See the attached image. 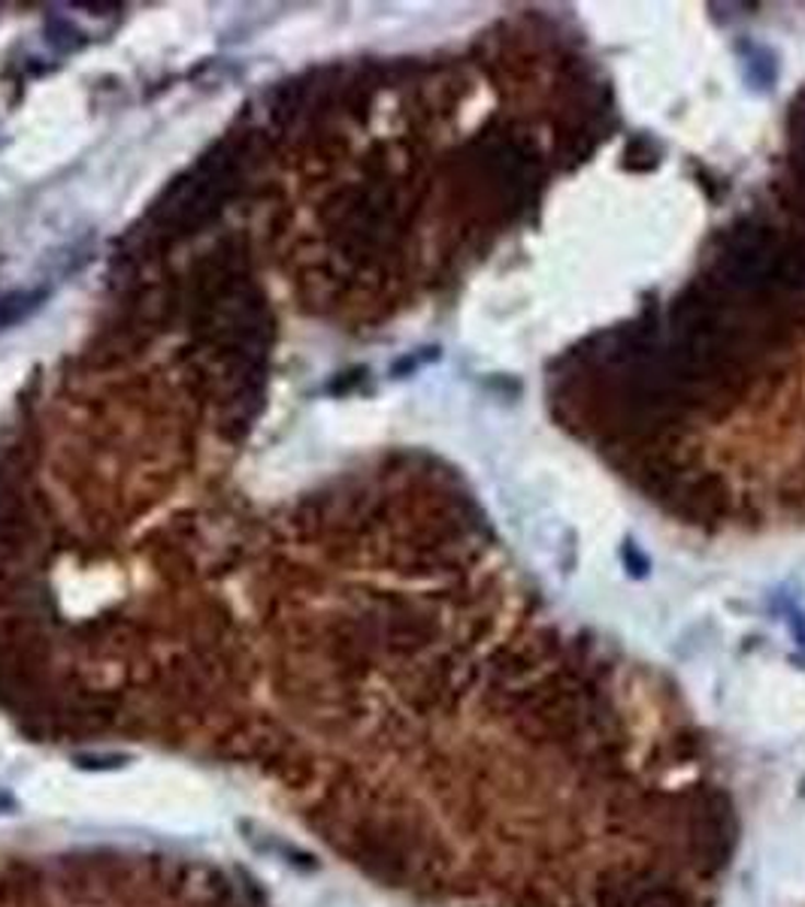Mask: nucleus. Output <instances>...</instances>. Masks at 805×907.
Returning <instances> with one entry per match:
<instances>
[{
	"instance_id": "obj_1",
	"label": "nucleus",
	"mask_w": 805,
	"mask_h": 907,
	"mask_svg": "<svg viewBox=\"0 0 805 907\" xmlns=\"http://www.w3.org/2000/svg\"><path fill=\"white\" fill-rule=\"evenodd\" d=\"M685 841H688V859L702 871L714 874L730 862L736 823H733V804L724 792L697 790L685 802Z\"/></svg>"
},
{
	"instance_id": "obj_2",
	"label": "nucleus",
	"mask_w": 805,
	"mask_h": 907,
	"mask_svg": "<svg viewBox=\"0 0 805 907\" xmlns=\"http://www.w3.org/2000/svg\"><path fill=\"white\" fill-rule=\"evenodd\" d=\"M46 291H13L0 297V327H13L43 306Z\"/></svg>"
},
{
	"instance_id": "obj_3",
	"label": "nucleus",
	"mask_w": 805,
	"mask_h": 907,
	"mask_svg": "<svg viewBox=\"0 0 805 907\" xmlns=\"http://www.w3.org/2000/svg\"><path fill=\"white\" fill-rule=\"evenodd\" d=\"M633 907H697L690 902V895H685V890L673 881H657L645 886L642 893L637 895Z\"/></svg>"
}]
</instances>
